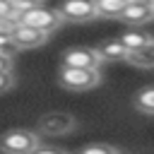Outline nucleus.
<instances>
[{"mask_svg": "<svg viewBox=\"0 0 154 154\" xmlns=\"http://www.w3.org/2000/svg\"><path fill=\"white\" fill-rule=\"evenodd\" d=\"M58 82L70 89V91H87L94 89L101 82V72L99 67H72V65H63L58 72Z\"/></svg>", "mask_w": 154, "mask_h": 154, "instance_id": "2", "label": "nucleus"}, {"mask_svg": "<svg viewBox=\"0 0 154 154\" xmlns=\"http://www.w3.org/2000/svg\"><path fill=\"white\" fill-rule=\"evenodd\" d=\"M12 24L14 22H0V51L10 53V55H14L19 51L14 43V36H12Z\"/></svg>", "mask_w": 154, "mask_h": 154, "instance_id": "13", "label": "nucleus"}, {"mask_svg": "<svg viewBox=\"0 0 154 154\" xmlns=\"http://www.w3.org/2000/svg\"><path fill=\"white\" fill-rule=\"evenodd\" d=\"M0 22H14V7L10 0H0Z\"/></svg>", "mask_w": 154, "mask_h": 154, "instance_id": "16", "label": "nucleus"}, {"mask_svg": "<svg viewBox=\"0 0 154 154\" xmlns=\"http://www.w3.org/2000/svg\"><path fill=\"white\" fill-rule=\"evenodd\" d=\"M14 10H24V7H31V5H41L43 0H10Z\"/></svg>", "mask_w": 154, "mask_h": 154, "instance_id": "19", "label": "nucleus"}, {"mask_svg": "<svg viewBox=\"0 0 154 154\" xmlns=\"http://www.w3.org/2000/svg\"><path fill=\"white\" fill-rule=\"evenodd\" d=\"M125 63L135 65V67H144V70H152L154 67V38L142 46V48H135V51H128V58Z\"/></svg>", "mask_w": 154, "mask_h": 154, "instance_id": "9", "label": "nucleus"}, {"mask_svg": "<svg viewBox=\"0 0 154 154\" xmlns=\"http://www.w3.org/2000/svg\"><path fill=\"white\" fill-rule=\"evenodd\" d=\"M60 14L65 22H75V24L94 22L99 17L96 0H65L60 5Z\"/></svg>", "mask_w": 154, "mask_h": 154, "instance_id": "4", "label": "nucleus"}, {"mask_svg": "<svg viewBox=\"0 0 154 154\" xmlns=\"http://www.w3.org/2000/svg\"><path fill=\"white\" fill-rule=\"evenodd\" d=\"M103 58L99 53V48H87V46H75L67 48L63 53V65H72V67H101Z\"/></svg>", "mask_w": 154, "mask_h": 154, "instance_id": "7", "label": "nucleus"}, {"mask_svg": "<svg viewBox=\"0 0 154 154\" xmlns=\"http://www.w3.org/2000/svg\"><path fill=\"white\" fill-rule=\"evenodd\" d=\"M99 53H101L103 63H111V60H125V58H128V48H125V43H123L120 38L103 43V46L99 48Z\"/></svg>", "mask_w": 154, "mask_h": 154, "instance_id": "10", "label": "nucleus"}, {"mask_svg": "<svg viewBox=\"0 0 154 154\" xmlns=\"http://www.w3.org/2000/svg\"><path fill=\"white\" fill-rule=\"evenodd\" d=\"M135 106L147 113V116H154V87H144L135 94Z\"/></svg>", "mask_w": 154, "mask_h": 154, "instance_id": "14", "label": "nucleus"}, {"mask_svg": "<svg viewBox=\"0 0 154 154\" xmlns=\"http://www.w3.org/2000/svg\"><path fill=\"white\" fill-rule=\"evenodd\" d=\"M12 36H14V43L19 51H29V48H38L48 41V34L36 29V26H29L24 22H14L12 24Z\"/></svg>", "mask_w": 154, "mask_h": 154, "instance_id": "6", "label": "nucleus"}, {"mask_svg": "<svg viewBox=\"0 0 154 154\" xmlns=\"http://www.w3.org/2000/svg\"><path fill=\"white\" fill-rule=\"evenodd\" d=\"M14 22H24L29 26H36L46 34H53L55 29H60V24L65 22L60 10L53 7H43V5H31L24 10H14Z\"/></svg>", "mask_w": 154, "mask_h": 154, "instance_id": "1", "label": "nucleus"}, {"mask_svg": "<svg viewBox=\"0 0 154 154\" xmlns=\"http://www.w3.org/2000/svg\"><path fill=\"white\" fill-rule=\"evenodd\" d=\"M120 22L132 24V26L154 22V5H147V2H128V7L120 14Z\"/></svg>", "mask_w": 154, "mask_h": 154, "instance_id": "8", "label": "nucleus"}, {"mask_svg": "<svg viewBox=\"0 0 154 154\" xmlns=\"http://www.w3.org/2000/svg\"><path fill=\"white\" fill-rule=\"evenodd\" d=\"M0 72H12V55L0 51Z\"/></svg>", "mask_w": 154, "mask_h": 154, "instance_id": "18", "label": "nucleus"}, {"mask_svg": "<svg viewBox=\"0 0 154 154\" xmlns=\"http://www.w3.org/2000/svg\"><path fill=\"white\" fill-rule=\"evenodd\" d=\"M12 84H14V79H12V72H0V94L10 91V89H12Z\"/></svg>", "mask_w": 154, "mask_h": 154, "instance_id": "17", "label": "nucleus"}, {"mask_svg": "<svg viewBox=\"0 0 154 154\" xmlns=\"http://www.w3.org/2000/svg\"><path fill=\"white\" fill-rule=\"evenodd\" d=\"M128 7V0H96V10L99 17H108V19H120L123 10Z\"/></svg>", "mask_w": 154, "mask_h": 154, "instance_id": "11", "label": "nucleus"}, {"mask_svg": "<svg viewBox=\"0 0 154 154\" xmlns=\"http://www.w3.org/2000/svg\"><path fill=\"white\" fill-rule=\"evenodd\" d=\"M79 152H82V154H118L120 147H116V144H106V142H96V144H84Z\"/></svg>", "mask_w": 154, "mask_h": 154, "instance_id": "15", "label": "nucleus"}, {"mask_svg": "<svg viewBox=\"0 0 154 154\" xmlns=\"http://www.w3.org/2000/svg\"><path fill=\"white\" fill-rule=\"evenodd\" d=\"M128 2H147V5H154V0H128Z\"/></svg>", "mask_w": 154, "mask_h": 154, "instance_id": "20", "label": "nucleus"}, {"mask_svg": "<svg viewBox=\"0 0 154 154\" xmlns=\"http://www.w3.org/2000/svg\"><path fill=\"white\" fill-rule=\"evenodd\" d=\"M38 144H41V140L31 130L17 128V130H7L0 135V152H5V154H31L38 149Z\"/></svg>", "mask_w": 154, "mask_h": 154, "instance_id": "3", "label": "nucleus"}, {"mask_svg": "<svg viewBox=\"0 0 154 154\" xmlns=\"http://www.w3.org/2000/svg\"><path fill=\"white\" fill-rule=\"evenodd\" d=\"M77 128L75 116L63 113V111H53L38 118V132L41 135H67Z\"/></svg>", "mask_w": 154, "mask_h": 154, "instance_id": "5", "label": "nucleus"}, {"mask_svg": "<svg viewBox=\"0 0 154 154\" xmlns=\"http://www.w3.org/2000/svg\"><path fill=\"white\" fill-rule=\"evenodd\" d=\"M152 38H154L152 34H144V31H137V29H130V31H125V34L120 36V41L125 43V48H128V51L142 48V46H147Z\"/></svg>", "mask_w": 154, "mask_h": 154, "instance_id": "12", "label": "nucleus"}]
</instances>
